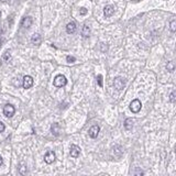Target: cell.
<instances>
[{"label":"cell","instance_id":"6da1fadb","mask_svg":"<svg viewBox=\"0 0 176 176\" xmlns=\"http://www.w3.org/2000/svg\"><path fill=\"white\" fill-rule=\"evenodd\" d=\"M67 82V79L64 75H57V76L54 78V86L57 88H60V87H64Z\"/></svg>","mask_w":176,"mask_h":176},{"label":"cell","instance_id":"7a4b0ae2","mask_svg":"<svg viewBox=\"0 0 176 176\" xmlns=\"http://www.w3.org/2000/svg\"><path fill=\"white\" fill-rule=\"evenodd\" d=\"M142 108V104H141V101L139 100V99H134V100H132L131 104H130V110H131L133 113H138L140 110Z\"/></svg>","mask_w":176,"mask_h":176},{"label":"cell","instance_id":"3957f363","mask_svg":"<svg viewBox=\"0 0 176 176\" xmlns=\"http://www.w3.org/2000/svg\"><path fill=\"white\" fill-rule=\"evenodd\" d=\"M14 112H16V109H14V107H13L12 104H8L3 107V115H5L7 118H11L12 116L14 115Z\"/></svg>","mask_w":176,"mask_h":176},{"label":"cell","instance_id":"277c9868","mask_svg":"<svg viewBox=\"0 0 176 176\" xmlns=\"http://www.w3.org/2000/svg\"><path fill=\"white\" fill-rule=\"evenodd\" d=\"M113 85H115V88L118 89V90H122L124 86H126V80L122 78V77H116L115 82H113Z\"/></svg>","mask_w":176,"mask_h":176},{"label":"cell","instance_id":"5b68a950","mask_svg":"<svg viewBox=\"0 0 176 176\" xmlns=\"http://www.w3.org/2000/svg\"><path fill=\"white\" fill-rule=\"evenodd\" d=\"M55 159H56V156H55V153L53 151H47L44 155V161L47 164H52L55 161Z\"/></svg>","mask_w":176,"mask_h":176},{"label":"cell","instance_id":"8992f818","mask_svg":"<svg viewBox=\"0 0 176 176\" xmlns=\"http://www.w3.org/2000/svg\"><path fill=\"white\" fill-rule=\"evenodd\" d=\"M72 157H74V159H77L78 156H79V154H80V148L78 145L76 144H73L71 146V152H69Z\"/></svg>","mask_w":176,"mask_h":176},{"label":"cell","instance_id":"52a82bcc","mask_svg":"<svg viewBox=\"0 0 176 176\" xmlns=\"http://www.w3.org/2000/svg\"><path fill=\"white\" fill-rule=\"evenodd\" d=\"M33 86V78L31 76H27L23 77V88H25V89H29V88H31Z\"/></svg>","mask_w":176,"mask_h":176},{"label":"cell","instance_id":"ba28073f","mask_svg":"<svg viewBox=\"0 0 176 176\" xmlns=\"http://www.w3.org/2000/svg\"><path fill=\"white\" fill-rule=\"evenodd\" d=\"M99 126H93L90 129H89V137L90 138H93V139H96V138L98 137V134H99Z\"/></svg>","mask_w":176,"mask_h":176},{"label":"cell","instance_id":"9c48e42d","mask_svg":"<svg viewBox=\"0 0 176 176\" xmlns=\"http://www.w3.org/2000/svg\"><path fill=\"white\" fill-rule=\"evenodd\" d=\"M32 23H33V19H32V18H31V16H25V18H23V20H22L21 25L23 28L28 29V28H30L31 25H32Z\"/></svg>","mask_w":176,"mask_h":176},{"label":"cell","instance_id":"30bf717a","mask_svg":"<svg viewBox=\"0 0 176 176\" xmlns=\"http://www.w3.org/2000/svg\"><path fill=\"white\" fill-rule=\"evenodd\" d=\"M113 12H115V8L112 7V6H106L104 9V16H107V18H109L113 14Z\"/></svg>","mask_w":176,"mask_h":176},{"label":"cell","instance_id":"8fae6325","mask_svg":"<svg viewBox=\"0 0 176 176\" xmlns=\"http://www.w3.org/2000/svg\"><path fill=\"white\" fill-rule=\"evenodd\" d=\"M66 31L68 34H73V33L76 31V23L75 22H69L67 25H66Z\"/></svg>","mask_w":176,"mask_h":176},{"label":"cell","instance_id":"7c38bea8","mask_svg":"<svg viewBox=\"0 0 176 176\" xmlns=\"http://www.w3.org/2000/svg\"><path fill=\"white\" fill-rule=\"evenodd\" d=\"M31 41H32V43H33V44H35V45H38V44H41V42H42L41 35H40V34H38V33L33 34V35H32V38H31Z\"/></svg>","mask_w":176,"mask_h":176},{"label":"cell","instance_id":"4fadbf2b","mask_svg":"<svg viewBox=\"0 0 176 176\" xmlns=\"http://www.w3.org/2000/svg\"><path fill=\"white\" fill-rule=\"evenodd\" d=\"M51 131H52V133L54 134V135H58L60 134V124L58 123H53L52 124V126H51Z\"/></svg>","mask_w":176,"mask_h":176},{"label":"cell","instance_id":"5bb4252c","mask_svg":"<svg viewBox=\"0 0 176 176\" xmlns=\"http://www.w3.org/2000/svg\"><path fill=\"white\" fill-rule=\"evenodd\" d=\"M82 34L84 38H88V36L90 35V29H89L88 25H84V28H82Z\"/></svg>","mask_w":176,"mask_h":176},{"label":"cell","instance_id":"9a60e30c","mask_svg":"<svg viewBox=\"0 0 176 176\" xmlns=\"http://www.w3.org/2000/svg\"><path fill=\"white\" fill-rule=\"evenodd\" d=\"M132 126H133V123H132V119H126L124 121V128H126V130L128 131H130L132 129Z\"/></svg>","mask_w":176,"mask_h":176},{"label":"cell","instance_id":"2e32d148","mask_svg":"<svg viewBox=\"0 0 176 176\" xmlns=\"http://www.w3.org/2000/svg\"><path fill=\"white\" fill-rule=\"evenodd\" d=\"M19 172H20V174H22V175L27 174V166H25L24 163H21V164L19 165Z\"/></svg>","mask_w":176,"mask_h":176},{"label":"cell","instance_id":"e0dca14e","mask_svg":"<svg viewBox=\"0 0 176 176\" xmlns=\"http://www.w3.org/2000/svg\"><path fill=\"white\" fill-rule=\"evenodd\" d=\"M166 69L168 72H173L175 69V65H174V63L173 62H168L167 63V65H166Z\"/></svg>","mask_w":176,"mask_h":176},{"label":"cell","instance_id":"ac0fdd59","mask_svg":"<svg viewBox=\"0 0 176 176\" xmlns=\"http://www.w3.org/2000/svg\"><path fill=\"white\" fill-rule=\"evenodd\" d=\"M170 30L172 32H176V20H173L170 21Z\"/></svg>","mask_w":176,"mask_h":176},{"label":"cell","instance_id":"d6986e66","mask_svg":"<svg viewBox=\"0 0 176 176\" xmlns=\"http://www.w3.org/2000/svg\"><path fill=\"white\" fill-rule=\"evenodd\" d=\"M170 102H175L176 101V90H173L170 95Z\"/></svg>","mask_w":176,"mask_h":176},{"label":"cell","instance_id":"ffe728a7","mask_svg":"<svg viewBox=\"0 0 176 176\" xmlns=\"http://www.w3.org/2000/svg\"><path fill=\"white\" fill-rule=\"evenodd\" d=\"M11 55H10V52L9 51H7L5 54H3V57H2V60H5V62H8V60H10Z\"/></svg>","mask_w":176,"mask_h":176},{"label":"cell","instance_id":"44dd1931","mask_svg":"<svg viewBox=\"0 0 176 176\" xmlns=\"http://www.w3.org/2000/svg\"><path fill=\"white\" fill-rule=\"evenodd\" d=\"M97 82H98V85L100 87L104 86V84H102V75H98L97 76Z\"/></svg>","mask_w":176,"mask_h":176},{"label":"cell","instance_id":"7402d4cb","mask_svg":"<svg viewBox=\"0 0 176 176\" xmlns=\"http://www.w3.org/2000/svg\"><path fill=\"white\" fill-rule=\"evenodd\" d=\"M66 60H67L68 63H74V62L76 60V58H75L74 56H71V55H67V57H66Z\"/></svg>","mask_w":176,"mask_h":176},{"label":"cell","instance_id":"603a6c76","mask_svg":"<svg viewBox=\"0 0 176 176\" xmlns=\"http://www.w3.org/2000/svg\"><path fill=\"white\" fill-rule=\"evenodd\" d=\"M86 13H87V9H86V8H82V9H80V14L85 16Z\"/></svg>","mask_w":176,"mask_h":176},{"label":"cell","instance_id":"cb8c5ba5","mask_svg":"<svg viewBox=\"0 0 176 176\" xmlns=\"http://www.w3.org/2000/svg\"><path fill=\"white\" fill-rule=\"evenodd\" d=\"M5 124H3V123H2V122H1V121H0V133H1V132H3V130H5Z\"/></svg>","mask_w":176,"mask_h":176},{"label":"cell","instance_id":"d4e9b609","mask_svg":"<svg viewBox=\"0 0 176 176\" xmlns=\"http://www.w3.org/2000/svg\"><path fill=\"white\" fill-rule=\"evenodd\" d=\"M2 164V157H1V155H0V166Z\"/></svg>","mask_w":176,"mask_h":176},{"label":"cell","instance_id":"484cf974","mask_svg":"<svg viewBox=\"0 0 176 176\" xmlns=\"http://www.w3.org/2000/svg\"><path fill=\"white\" fill-rule=\"evenodd\" d=\"M1 43H2V41H1V40H0V46H1Z\"/></svg>","mask_w":176,"mask_h":176},{"label":"cell","instance_id":"4316f807","mask_svg":"<svg viewBox=\"0 0 176 176\" xmlns=\"http://www.w3.org/2000/svg\"><path fill=\"white\" fill-rule=\"evenodd\" d=\"M175 153H176V145H175Z\"/></svg>","mask_w":176,"mask_h":176}]
</instances>
